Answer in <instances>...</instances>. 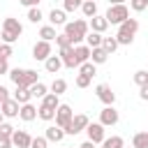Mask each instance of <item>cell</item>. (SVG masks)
Segmentation results:
<instances>
[{
	"instance_id": "45",
	"label": "cell",
	"mask_w": 148,
	"mask_h": 148,
	"mask_svg": "<svg viewBox=\"0 0 148 148\" xmlns=\"http://www.w3.org/2000/svg\"><path fill=\"white\" fill-rule=\"evenodd\" d=\"M14 143H12V139L9 136H0V148H12Z\"/></svg>"
},
{
	"instance_id": "14",
	"label": "cell",
	"mask_w": 148,
	"mask_h": 148,
	"mask_svg": "<svg viewBox=\"0 0 148 148\" xmlns=\"http://www.w3.org/2000/svg\"><path fill=\"white\" fill-rule=\"evenodd\" d=\"M44 136H46V141L58 143V141H62V139H65V130H62V127H58V125H49V127H46V132H44Z\"/></svg>"
},
{
	"instance_id": "29",
	"label": "cell",
	"mask_w": 148,
	"mask_h": 148,
	"mask_svg": "<svg viewBox=\"0 0 148 148\" xmlns=\"http://www.w3.org/2000/svg\"><path fill=\"white\" fill-rule=\"evenodd\" d=\"M102 148H125V141L123 136H109L102 141Z\"/></svg>"
},
{
	"instance_id": "16",
	"label": "cell",
	"mask_w": 148,
	"mask_h": 148,
	"mask_svg": "<svg viewBox=\"0 0 148 148\" xmlns=\"http://www.w3.org/2000/svg\"><path fill=\"white\" fill-rule=\"evenodd\" d=\"M18 118H21V120H25V123H30V120H35V118H37V106H32L30 102H28V104H21V111H18Z\"/></svg>"
},
{
	"instance_id": "1",
	"label": "cell",
	"mask_w": 148,
	"mask_h": 148,
	"mask_svg": "<svg viewBox=\"0 0 148 148\" xmlns=\"http://www.w3.org/2000/svg\"><path fill=\"white\" fill-rule=\"evenodd\" d=\"M88 32H90V23H88L86 18H76V21L65 23V35L69 37L72 46H79V44L86 39V35H88Z\"/></svg>"
},
{
	"instance_id": "6",
	"label": "cell",
	"mask_w": 148,
	"mask_h": 148,
	"mask_svg": "<svg viewBox=\"0 0 148 148\" xmlns=\"http://www.w3.org/2000/svg\"><path fill=\"white\" fill-rule=\"evenodd\" d=\"M88 125H90L88 116H86V113H76V116L72 118V123L65 127V134H79V132H83Z\"/></svg>"
},
{
	"instance_id": "47",
	"label": "cell",
	"mask_w": 148,
	"mask_h": 148,
	"mask_svg": "<svg viewBox=\"0 0 148 148\" xmlns=\"http://www.w3.org/2000/svg\"><path fill=\"white\" fill-rule=\"evenodd\" d=\"M18 2H21V5H25V7L30 9V7H39V2H42V0H18Z\"/></svg>"
},
{
	"instance_id": "34",
	"label": "cell",
	"mask_w": 148,
	"mask_h": 148,
	"mask_svg": "<svg viewBox=\"0 0 148 148\" xmlns=\"http://www.w3.org/2000/svg\"><path fill=\"white\" fill-rule=\"evenodd\" d=\"M42 18H44V14H42L39 7H30V9H28V21H30V23H39Z\"/></svg>"
},
{
	"instance_id": "26",
	"label": "cell",
	"mask_w": 148,
	"mask_h": 148,
	"mask_svg": "<svg viewBox=\"0 0 148 148\" xmlns=\"http://www.w3.org/2000/svg\"><path fill=\"white\" fill-rule=\"evenodd\" d=\"M79 74H83V76H88V79H92V76L97 74V65L88 60V62H83V65L79 67Z\"/></svg>"
},
{
	"instance_id": "38",
	"label": "cell",
	"mask_w": 148,
	"mask_h": 148,
	"mask_svg": "<svg viewBox=\"0 0 148 148\" xmlns=\"http://www.w3.org/2000/svg\"><path fill=\"white\" fill-rule=\"evenodd\" d=\"M130 7L134 12H143V9H148V0H130Z\"/></svg>"
},
{
	"instance_id": "18",
	"label": "cell",
	"mask_w": 148,
	"mask_h": 148,
	"mask_svg": "<svg viewBox=\"0 0 148 148\" xmlns=\"http://www.w3.org/2000/svg\"><path fill=\"white\" fill-rule=\"evenodd\" d=\"M74 56H76L79 67H81L83 62H88V60H90V46H88V44H79V46H74Z\"/></svg>"
},
{
	"instance_id": "10",
	"label": "cell",
	"mask_w": 148,
	"mask_h": 148,
	"mask_svg": "<svg viewBox=\"0 0 148 148\" xmlns=\"http://www.w3.org/2000/svg\"><path fill=\"white\" fill-rule=\"evenodd\" d=\"M49 56H51V42L39 39V42L32 46V58H35V60H46Z\"/></svg>"
},
{
	"instance_id": "21",
	"label": "cell",
	"mask_w": 148,
	"mask_h": 148,
	"mask_svg": "<svg viewBox=\"0 0 148 148\" xmlns=\"http://www.w3.org/2000/svg\"><path fill=\"white\" fill-rule=\"evenodd\" d=\"M81 12H83V16H86V18H92V16H97V2H95V0H83V5H81Z\"/></svg>"
},
{
	"instance_id": "48",
	"label": "cell",
	"mask_w": 148,
	"mask_h": 148,
	"mask_svg": "<svg viewBox=\"0 0 148 148\" xmlns=\"http://www.w3.org/2000/svg\"><path fill=\"white\" fill-rule=\"evenodd\" d=\"M0 74H9V67H7V60L0 58Z\"/></svg>"
},
{
	"instance_id": "50",
	"label": "cell",
	"mask_w": 148,
	"mask_h": 148,
	"mask_svg": "<svg viewBox=\"0 0 148 148\" xmlns=\"http://www.w3.org/2000/svg\"><path fill=\"white\" fill-rule=\"evenodd\" d=\"M111 5H125V0H109Z\"/></svg>"
},
{
	"instance_id": "17",
	"label": "cell",
	"mask_w": 148,
	"mask_h": 148,
	"mask_svg": "<svg viewBox=\"0 0 148 148\" xmlns=\"http://www.w3.org/2000/svg\"><path fill=\"white\" fill-rule=\"evenodd\" d=\"M106 28H109L106 16H99V14H97V16H92V18H90V30H92V32H99V35H102Z\"/></svg>"
},
{
	"instance_id": "22",
	"label": "cell",
	"mask_w": 148,
	"mask_h": 148,
	"mask_svg": "<svg viewBox=\"0 0 148 148\" xmlns=\"http://www.w3.org/2000/svg\"><path fill=\"white\" fill-rule=\"evenodd\" d=\"M49 21H51L53 28H56V25H65V23H67V21H65V9H51Z\"/></svg>"
},
{
	"instance_id": "43",
	"label": "cell",
	"mask_w": 148,
	"mask_h": 148,
	"mask_svg": "<svg viewBox=\"0 0 148 148\" xmlns=\"http://www.w3.org/2000/svg\"><path fill=\"white\" fill-rule=\"evenodd\" d=\"M90 81H92V79H88V76L79 74V76H76V88H88V86H90Z\"/></svg>"
},
{
	"instance_id": "2",
	"label": "cell",
	"mask_w": 148,
	"mask_h": 148,
	"mask_svg": "<svg viewBox=\"0 0 148 148\" xmlns=\"http://www.w3.org/2000/svg\"><path fill=\"white\" fill-rule=\"evenodd\" d=\"M23 35V25L18 23V18H12V16H7L5 21H2V42L5 44H14L18 37Z\"/></svg>"
},
{
	"instance_id": "12",
	"label": "cell",
	"mask_w": 148,
	"mask_h": 148,
	"mask_svg": "<svg viewBox=\"0 0 148 148\" xmlns=\"http://www.w3.org/2000/svg\"><path fill=\"white\" fill-rule=\"evenodd\" d=\"M12 143H14L16 148H30V143H32V136H30L25 130H16V132L12 134Z\"/></svg>"
},
{
	"instance_id": "30",
	"label": "cell",
	"mask_w": 148,
	"mask_h": 148,
	"mask_svg": "<svg viewBox=\"0 0 148 148\" xmlns=\"http://www.w3.org/2000/svg\"><path fill=\"white\" fill-rule=\"evenodd\" d=\"M65 90H67V81H65V79H53V83H51V92L60 97Z\"/></svg>"
},
{
	"instance_id": "4",
	"label": "cell",
	"mask_w": 148,
	"mask_h": 148,
	"mask_svg": "<svg viewBox=\"0 0 148 148\" xmlns=\"http://www.w3.org/2000/svg\"><path fill=\"white\" fill-rule=\"evenodd\" d=\"M104 16H106L109 25H120V23H125L130 18V9L125 5H109V12Z\"/></svg>"
},
{
	"instance_id": "40",
	"label": "cell",
	"mask_w": 148,
	"mask_h": 148,
	"mask_svg": "<svg viewBox=\"0 0 148 148\" xmlns=\"http://www.w3.org/2000/svg\"><path fill=\"white\" fill-rule=\"evenodd\" d=\"M46 146H49L46 136H32V143H30V148H46Z\"/></svg>"
},
{
	"instance_id": "52",
	"label": "cell",
	"mask_w": 148,
	"mask_h": 148,
	"mask_svg": "<svg viewBox=\"0 0 148 148\" xmlns=\"http://www.w3.org/2000/svg\"><path fill=\"white\" fill-rule=\"evenodd\" d=\"M72 148H74V146H72Z\"/></svg>"
},
{
	"instance_id": "42",
	"label": "cell",
	"mask_w": 148,
	"mask_h": 148,
	"mask_svg": "<svg viewBox=\"0 0 148 148\" xmlns=\"http://www.w3.org/2000/svg\"><path fill=\"white\" fill-rule=\"evenodd\" d=\"M56 44H58V46H60V49H65V46H72V42H69V37H67V35H65V32H62V35H58V37H56Z\"/></svg>"
},
{
	"instance_id": "25",
	"label": "cell",
	"mask_w": 148,
	"mask_h": 148,
	"mask_svg": "<svg viewBox=\"0 0 148 148\" xmlns=\"http://www.w3.org/2000/svg\"><path fill=\"white\" fill-rule=\"evenodd\" d=\"M102 42H104V37H102L99 32H92V30H90V32L86 35V44H88L90 49H97V46H102Z\"/></svg>"
},
{
	"instance_id": "19",
	"label": "cell",
	"mask_w": 148,
	"mask_h": 148,
	"mask_svg": "<svg viewBox=\"0 0 148 148\" xmlns=\"http://www.w3.org/2000/svg\"><path fill=\"white\" fill-rule=\"evenodd\" d=\"M44 67H46L49 74H58V69L62 67V58H60V56H49V58L44 60Z\"/></svg>"
},
{
	"instance_id": "28",
	"label": "cell",
	"mask_w": 148,
	"mask_h": 148,
	"mask_svg": "<svg viewBox=\"0 0 148 148\" xmlns=\"http://www.w3.org/2000/svg\"><path fill=\"white\" fill-rule=\"evenodd\" d=\"M132 146L134 148H148V132H136L132 139Z\"/></svg>"
},
{
	"instance_id": "5",
	"label": "cell",
	"mask_w": 148,
	"mask_h": 148,
	"mask_svg": "<svg viewBox=\"0 0 148 148\" xmlns=\"http://www.w3.org/2000/svg\"><path fill=\"white\" fill-rule=\"evenodd\" d=\"M72 118H74V111H72L69 104H60V106L56 109V125H58V127L65 130V127L72 123Z\"/></svg>"
},
{
	"instance_id": "9",
	"label": "cell",
	"mask_w": 148,
	"mask_h": 148,
	"mask_svg": "<svg viewBox=\"0 0 148 148\" xmlns=\"http://www.w3.org/2000/svg\"><path fill=\"white\" fill-rule=\"evenodd\" d=\"M99 123H102L104 127H113V125L118 123V111H116L113 106H104V109L99 111Z\"/></svg>"
},
{
	"instance_id": "36",
	"label": "cell",
	"mask_w": 148,
	"mask_h": 148,
	"mask_svg": "<svg viewBox=\"0 0 148 148\" xmlns=\"http://www.w3.org/2000/svg\"><path fill=\"white\" fill-rule=\"evenodd\" d=\"M83 0H62V9L65 12H74V9H81Z\"/></svg>"
},
{
	"instance_id": "35",
	"label": "cell",
	"mask_w": 148,
	"mask_h": 148,
	"mask_svg": "<svg viewBox=\"0 0 148 148\" xmlns=\"http://www.w3.org/2000/svg\"><path fill=\"white\" fill-rule=\"evenodd\" d=\"M134 83L141 88V86H146L148 83V72L146 69H139V72H134Z\"/></svg>"
},
{
	"instance_id": "13",
	"label": "cell",
	"mask_w": 148,
	"mask_h": 148,
	"mask_svg": "<svg viewBox=\"0 0 148 148\" xmlns=\"http://www.w3.org/2000/svg\"><path fill=\"white\" fill-rule=\"evenodd\" d=\"M60 58H62V65H65V67H69V69L79 67V60H76V56H74V46L60 49Z\"/></svg>"
},
{
	"instance_id": "33",
	"label": "cell",
	"mask_w": 148,
	"mask_h": 148,
	"mask_svg": "<svg viewBox=\"0 0 148 148\" xmlns=\"http://www.w3.org/2000/svg\"><path fill=\"white\" fill-rule=\"evenodd\" d=\"M30 92H32V97H37V99H44V97L49 95V92H46V86H44L42 81H39V83H35V86L30 88Z\"/></svg>"
},
{
	"instance_id": "37",
	"label": "cell",
	"mask_w": 148,
	"mask_h": 148,
	"mask_svg": "<svg viewBox=\"0 0 148 148\" xmlns=\"http://www.w3.org/2000/svg\"><path fill=\"white\" fill-rule=\"evenodd\" d=\"M23 72H25V69H21V67H14V69H9V79H12V81L18 86V83H21V79H23Z\"/></svg>"
},
{
	"instance_id": "49",
	"label": "cell",
	"mask_w": 148,
	"mask_h": 148,
	"mask_svg": "<svg viewBox=\"0 0 148 148\" xmlns=\"http://www.w3.org/2000/svg\"><path fill=\"white\" fill-rule=\"evenodd\" d=\"M79 148H95V143H92V141H83Z\"/></svg>"
},
{
	"instance_id": "31",
	"label": "cell",
	"mask_w": 148,
	"mask_h": 148,
	"mask_svg": "<svg viewBox=\"0 0 148 148\" xmlns=\"http://www.w3.org/2000/svg\"><path fill=\"white\" fill-rule=\"evenodd\" d=\"M118 46H120V44H118V39H116V37H104V42H102V49H104L109 56H111Z\"/></svg>"
},
{
	"instance_id": "7",
	"label": "cell",
	"mask_w": 148,
	"mask_h": 148,
	"mask_svg": "<svg viewBox=\"0 0 148 148\" xmlns=\"http://www.w3.org/2000/svg\"><path fill=\"white\" fill-rule=\"evenodd\" d=\"M95 92H97V97L104 102V106H113V102H116V92L111 90L109 83H99V86L95 88Z\"/></svg>"
},
{
	"instance_id": "41",
	"label": "cell",
	"mask_w": 148,
	"mask_h": 148,
	"mask_svg": "<svg viewBox=\"0 0 148 148\" xmlns=\"http://www.w3.org/2000/svg\"><path fill=\"white\" fill-rule=\"evenodd\" d=\"M14 132H16V130H14L9 123H2V125H0V136H9V139H12Z\"/></svg>"
},
{
	"instance_id": "3",
	"label": "cell",
	"mask_w": 148,
	"mask_h": 148,
	"mask_svg": "<svg viewBox=\"0 0 148 148\" xmlns=\"http://www.w3.org/2000/svg\"><path fill=\"white\" fill-rule=\"evenodd\" d=\"M136 30H139V21H136V18H127L125 23H120V25H118V32H116V39H118V44H123V46H130V44L134 42V35H136Z\"/></svg>"
},
{
	"instance_id": "39",
	"label": "cell",
	"mask_w": 148,
	"mask_h": 148,
	"mask_svg": "<svg viewBox=\"0 0 148 148\" xmlns=\"http://www.w3.org/2000/svg\"><path fill=\"white\" fill-rule=\"evenodd\" d=\"M12 53H14L12 44H5V42H2V44H0V58H2V60H7V58H9Z\"/></svg>"
},
{
	"instance_id": "44",
	"label": "cell",
	"mask_w": 148,
	"mask_h": 148,
	"mask_svg": "<svg viewBox=\"0 0 148 148\" xmlns=\"http://www.w3.org/2000/svg\"><path fill=\"white\" fill-rule=\"evenodd\" d=\"M7 99H9V90H7L5 86H0V104H2V102H7Z\"/></svg>"
},
{
	"instance_id": "23",
	"label": "cell",
	"mask_w": 148,
	"mask_h": 148,
	"mask_svg": "<svg viewBox=\"0 0 148 148\" xmlns=\"http://www.w3.org/2000/svg\"><path fill=\"white\" fill-rule=\"evenodd\" d=\"M30 97H32V92H30V88H18V86H16V92H14V99H16L18 104H28V102H30Z\"/></svg>"
},
{
	"instance_id": "20",
	"label": "cell",
	"mask_w": 148,
	"mask_h": 148,
	"mask_svg": "<svg viewBox=\"0 0 148 148\" xmlns=\"http://www.w3.org/2000/svg\"><path fill=\"white\" fill-rule=\"evenodd\" d=\"M109 60V53L102 49V46H97V49H90V62H95V65H104Z\"/></svg>"
},
{
	"instance_id": "8",
	"label": "cell",
	"mask_w": 148,
	"mask_h": 148,
	"mask_svg": "<svg viewBox=\"0 0 148 148\" xmlns=\"http://www.w3.org/2000/svg\"><path fill=\"white\" fill-rule=\"evenodd\" d=\"M86 132H88V141H92V143H102V141L106 139L102 123H90V125L86 127Z\"/></svg>"
},
{
	"instance_id": "53",
	"label": "cell",
	"mask_w": 148,
	"mask_h": 148,
	"mask_svg": "<svg viewBox=\"0 0 148 148\" xmlns=\"http://www.w3.org/2000/svg\"><path fill=\"white\" fill-rule=\"evenodd\" d=\"M132 148H134V146H132Z\"/></svg>"
},
{
	"instance_id": "32",
	"label": "cell",
	"mask_w": 148,
	"mask_h": 148,
	"mask_svg": "<svg viewBox=\"0 0 148 148\" xmlns=\"http://www.w3.org/2000/svg\"><path fill=\"white\" fill-rule=\"evenodd\" d=\"M42 106H49V109H53V111H56V109L60 106V99H58V95L49 92V95H46V97L42 99Z\"/></svg>"
},
{
	"instance_id": "51",
	"label": "cell",
	"mask_w": 148,
	"mask_h": 148,
	"mask_svg": "<svg viewBox=\"0 0 148 148\" xmlns=\"http://www.w3.org/2000/svg\"><path fill=\"white\" fill-rule=\"evenodd\" d=\"M2 118H5V116H2V111H0V125H2V123H5V120H2Z\"/></svg>"
},
{
	"instance_id": "15",
	"label": "cell",
	"mask_w": 148,
	"mask_h": 148,
	"mask_svg": "<svg viewBox=\"0 0 148 148\" xmlns=\"http://www.w3.org/2000/svg\"><path fill=\"white\" fill-rule=\"evenodd\" d=\"M35 83H39V74H37L35 69H25V72H23V79H21V83H18V88H32Z\"/></svg>"
},
{
	"instance_id": "27",
	"label": "cell",
	"mask_w": 148,
	"mask_h": 148,
	"mask_svg": "<svg viewBox=\"0 0 148 148\" xmlns=\"http://www.w3.org/2000/svg\"><path fill=\"white\" fill-rule=\"evenodd\" d=\"M37 118H42V120H46V123H49V120H56V111L39 104V106H37Z\"/></svg>"
},
{
	"instance_id": "24",
	"label": "cell",
	"mask_w": 148,
	"mask_h": 148,
	"mask_svg": "<svg viewBox=\"0 0 148 148\" xmlns=\"http://www.w3.org/2000/svg\"><path fill=\"white\" fill-rule=\"evenodd\" d=\"M39 37H42L44 42H53V39L58 37V32H56L53 25H42V28H39Z\"/></svg>"
},
{
	"instance_id": "11",
	"label": "cell",
	"mask_w": 148,
	"mask_h": 148,
	"mask_svg": "<svg viewBox=\"0 0 148 148\" xmlns=\"http://www.w3.org/2000/svg\"><path fill=\"white\" fill-rule=\"evenodd\" d=\"M0 111H2V116H5V118H16V116H18V111H21V104H18L14 97H9L7 102H2V104H0Z\"/></svg>"
},
{
	"instance_id": "46",
	"label": "cell",
	"mask_w": 148,
	"mask_h": 148,
	"mask_svg": "<svg viewBox=\"0 0 148 148\" xmlns=\"http://www.w3.org/2000/svg\"><path fill=\"white\" fill-rule=\"evenodd\" d=\"M139 97H141V99H143V102H148V83H146V86H141V88H139Z\"/></svg>"
}]
</instances>
